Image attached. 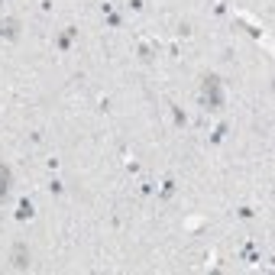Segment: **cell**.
<instances>
[{
  "label": "cell",
  "instance_id": "cell-5",
  "mask_svg": "<svg viewBox=\"0 0 275 275\" xmlns=\"http://www.w3.org/2000/svg\"><path fill=\"white\" fill-rule=\"evenodd\" d=\"M72 39H75V26H68V29H62L58 36H55V46L62 52H68V49H72Z\"/></svg>",
  "mask_w": 275,
  "mask_h": 275
},
{
  "label": "cell",
  "instance_id": "cell-1",
  "mask_svg": "<svg viewBox=\"0 0 275 275\" xmlns=\"http://www.w3.org/2000/svg\"><path fill=\"white\" fill-rule=\"evenodd\" d=\"M224 81H220L217 75H207L204 78V84H201V104L207 110H224Z\"/></svg>",
  "mask_w": 275,
  "mask_h": 275
},
{
  "label": "cell",
  "instance_id": "cell-2",
  "mask_svg": "<svg viewBox=\"0 0 275 275\" xmlns=\"http://www.w3.org/2000/svg\"><path fill=\"white\" fill-rule=\"evenodd\" d=\"M23 36V23L16 20V16H4V20H0V39L4 42H16Z\"/></svg>",
  "mask_w": 275,
  "mask_h": 275
},
{
  "label": "cell",
  "instance_id": "cell-12",
  "mask_svg": "<svg viewBox=\"0 0 275 275\" xmlns=\"http://www.w3.org/2000/svg\"><path fill=\"white\" fill-rule=\"evenodd\" d=\"M49 191H52V194H62V191H65V188H62V181L55 178V181H49Z\"/></svg>",
  "mask_w": 275,
  "mask_h": 275
},
{
  "label": "cell",
  "instance_id": "cell-6",
  "mask_svg": "<svg viewBox=\"0 0 275 275\" xmlns=\"http://www.w3.org/2000/svg\"><path fill=\"white\" fill-rule=\"evenodd\" d=\"M33 214H36V207H33V201H29V198H23V201H20V207H16V220H20V224H23V220H29Z\"/></svg>",
  "mask_w": 275,
  "mask_h": 275
},
{
  "label": "cell",
  "instance_id": "cell-10",
  "mask_svg": "<svg viewBox=\"0 0 275 275\" xmlns=\"http://www.w3.org/2000/svg\"><path fill=\"white\" fill-rule=\"evenodd\" d=\"M227 130H230V123L224 120V123H220V127L214 130V136H210V143H220V139H224V136H227Z\"/></svg>",
  "mask_w": 275,
  "mask_h": 275
},
{
  "label": "cell",
  "instance_id": "cell-3",
  "mask_svg": "<svg viewBox=\"0 0 275 275\" xmlns=\"http://www.w3.org/2000/svg\"><path fill=\"white\" fill-rule=\"evenodd\" d=\"M29 259H33V256H29V246H26V243H16V246H13V256H10L13 269H16V272H26V269H29Z\"/></svg>",
  "mask_w": 275,
  "mask_h": 275
},
{
  "label": "cell",
  "instance_id": "cell-8",
  "mask_svg": "<svg viewBox=\"0 0 275 275\" xmlns=\"http://www.w3.org/2000/svg\"><path fill=\"white\" fill-rule=\"evenodd\" d=\"M104 16H107V26H113V29H120V26H123V16L113 10L110 4H104Z\"/></svg>",
  "mask_w": 275,
  "mask_h": 275
},
{
  "label": "cell",
  "instance_id": "cell-13",
  "mask_svg": "<svg viewBox=\"0 0 275 275\" xmlns=\"http://www.w3.org/2000/svg\"><path fill=\"white\" fill-rule=\"evenodd\" d=\"M0 4H7V0H0Z\"/></svg>",
  "mask_w": 275,
  "mask_h": 275
},
{
  "label": "cell",
  "instance_id": "cell-9",
  "mask_svg": "<svg viewBox=\"0 0 275 275\" xmlns=\"http://www.w3.org/2000/svg\"><path fill=\"white\" fill-rule=\"evenodd\" d=\"M172 107V117H175V127H188V117H185V110L181 107H175V104H168Z\"/></svg>",
  "mask_w": 275,
  "mask_h": 275
},
{
  "label": "cell",
  "instance_id": "cell-7",
  "mask_svg": "<svg viewBox=\"0 0 275 275\" xmlns=\"http://www.w3.org/2000/svg\"><path fill=\"white\" fill-rule=\"evenodd\" d=\"M175 191H178V185H175V178H165L162 188H159V201H172Z\"/></svg>",
  "mask_w": 275,
  "mask_h": 275
},
{
  "label": "cell",
  "instance_id": "cell-4",
  "mask_svg": "<svg viewBox=\"0 0 275 275\" xmlns=\"http://www.w3.org/2000/svg\"><path fill=\"white\" fill-rule=\"evenodd\" d=\"M10 185H13V168L7 165V162H0V201H7Z\"/></svg>",
  "mask_w": 275,
  "mask_h": 275
},
{
  "label": "cell",
  "instance_id": "cell-11",
  "mask_svg": "<svg viewBox=\"0 0 275 275\" xmlns=\"http://www.w3.org/2000/svg\"><path fill=\"white\" fill-rule=\"evenodd\" d=\"M139 58H143V62H152V46H139Z\"/></svg>",
  "mask_w": 275,
  "mask_h": 275
}]
</instances>
